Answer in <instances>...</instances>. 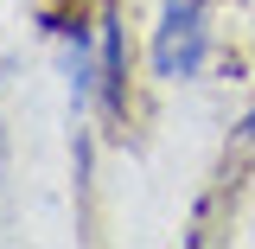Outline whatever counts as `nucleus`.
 I'll return each mask as SVG.
<instances>
[{
  "mask_svg": "<svg viewBox=\"0 0 255 249\" xmlns=\"http://www.w3.org/2000/svg\"><path fill=\"white\" fill-rule=\"evenodd\" d=\"M0 154H6V134H0Z\"/></svg>",
  "mask_w": 255,
  "mask_h": 249,
  "instance_id": "obj_6",
  "label": "nucleus"
},
{
  "mask_svg": "<svg viewBox=\"0 0 255 249\" xmlns=\"http://www.w3.org/2000/svg\"><path fill=\"white\" fill-rule=\"evenodd\" d=\"M96 58H102V83H96V115L122 134L134 122V45H128L122 0H96Z\"/></svg>",
  "mask_w": 255,
  "mask_h": 249,
  "instance_id": "obj_2",
  "label": "nucleus"
},
{
  "mask_svg": "<svg viewBox=\"0 0 255 249\" xmlns=\"http://www.w3.org/2000/svg\"><path fill=\"white\" fill-rule=\"evenodd\" d=\"M211 0H159L153 38H147V70L153 83H198L211 64Z\"/></svg>",
  "mask_w": 255,
  "mask_h": 249,
  "instance_id": "obj_1",
  "label": "nucleus"
},
{
  "mask_svg": "<svg viewBox=\"0 0 255 249\" xmlns=\"http://www.w3.org/2000/svg\"><path fill=\"white\" fill-rule=\"evenodd\" d=\"M249 154H255V102L236 115V128H230V160H223V179H230V173H236Z\"/></svg>",
  "mask_w": 255,
  "mask_h": 249,
  "instance_id": "obj_4",
  "label": "nucleus"
},
{
  "mask_svg": "<svg viewBox=\"0 0 255 249\" xmlns=\"http://www.w3.org/2000/svg\"><path fill=\"white\" fill-rule=\"evenodd\" d=\"M70 6H96V0H38L32 13H70Z\"/></svg>",
  "mask_w": 255,
  "mask_h": 249,
  "instance_id": "obj_5",
  "label": "nucleus"
},
{
  "mask_svg": "<svg viewBox=\"0 0 255 249\" xmlns=\"http://www.w3.org/2000/svg\"><path fill=\"white\" fill-rule=\"evenodd\" d=\"M70 173H77V224H90V173H96V134H90V122H77Z\"/></svg>",
  "mask_w": 255,
  "mask_h": 249,
  "instance_id": "obj_3",
  "label": "nucleus"
}]
</instances>
